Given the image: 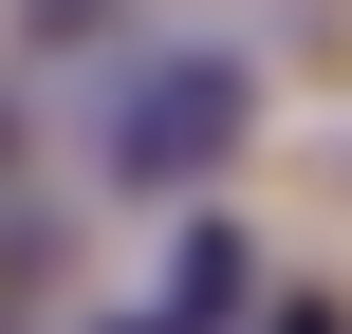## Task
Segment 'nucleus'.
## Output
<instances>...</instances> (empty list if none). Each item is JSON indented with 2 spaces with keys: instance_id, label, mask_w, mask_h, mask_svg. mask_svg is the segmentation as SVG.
Returning a JSON list of instances; mask_svg holds the SVG:
<instances>
[{
  "instance_id": "f03ea898",
  "label": "nucleus",
  "mask_w": 352,
  "mask_h": 334,
  "mask_svg": "<svg viewBox=\"0 0 352 334\" xmlns=\"http://www.w3.org/2000/svg\"><path fill=\"white\" fill-rule=\"evenodd\" d=\"M223 298H241V242H223V223H186V260H167V298H130L111 334H204Z\"/></svg>"
},
{
  "instance_id": "f257e3e1",
  "label": "nucleus",
  "mask_w": 352,
  "mask_h": 334,
  "mask_svg": "<svg viewBox=\"0 0 352 334\" xmlns=\"http://www.w3.org/2000/svg\"><path fill=\"white\" fill-rule=\"evenodd\" d=\"M241 130H260V74H241L223 37H167V56H130V74H111V112H93V149H111V186H130V205H186V186H223V167H241Z\"/></svg>"
},
{
  "instance_id": "7ed1b4c3",
  "label": "nucleus",
  "mask_w": 352,
  "mask_h": 334,
  "mask_svg": "<svg viewBox=\"0 0 352 334\" xmlns=\"http://www.w3.org/2000/svg\"><path fill=\"white\" fill-rule=\"evenodd\" d=\"M260 334H352V316H334V298H278V316H260Z\"/></svg>"
}]
</instances>
